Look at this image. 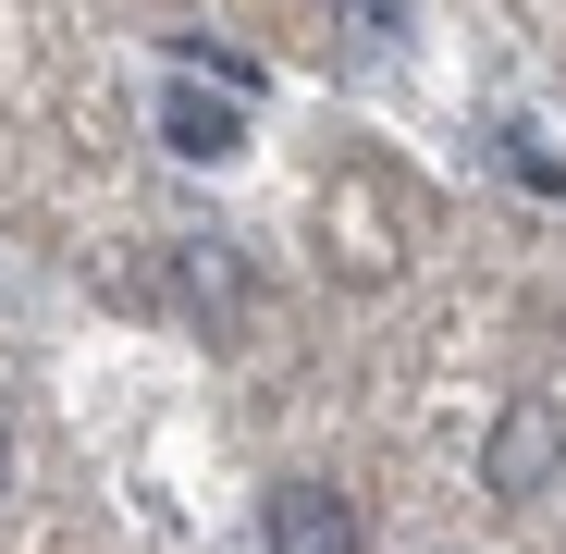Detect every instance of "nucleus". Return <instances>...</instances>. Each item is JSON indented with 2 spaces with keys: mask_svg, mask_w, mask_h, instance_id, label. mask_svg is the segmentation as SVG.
<instances>
[{
  "mask_svg": "<svg viewBox=\"0 0 566 554\" xmlns=\"http://www.w3.org/2000/svg\"><path fill=\"white\" fill-rule=\"evenodd\" d=\"M259 542H271V554H357L369 530H357V505H345L333 481H271V493H259Z\"/></svg>",
  "mask_w": 566,
  "mask_h": 554,
  "instance_id": "nucleus-2",
  "label": "nucleus"
},
{
  "mask_svg": "<svg viewBox=\"0 0 566 554\" xmlns=\"http://www.w3.org/2000/svg\"><path fill=\"white\" fill-rule=\"evenodd\" d=\"M160 148L222 173V160L247 148V100H234V86H210V74H172V86H160Z\"/></svg>",
  "mask_w": 566,
  "mask_h": 554,
  "instance_id": "nucleus-3",
  "label": "nucleus"
},
{
  "mask_svg": "<svg viewBox=\"0 0 566 554\" xmlns=\"http://www.w3.org/2000/svg\"><path fill=\"white\" fill-rule=\"evenodd\" d=\"M0 469H13V419H0Z\"/></svg>",
  "mask_w": 566,
  "mask_h": 554,
  "instance_id": "nucleus-5",
  "label": "nucleus"
},
{
  "mask_svg": "<svg viewBox=\"0 0 566 554\" xmlns=\"http://www.w3.org/2000/svg\"><path fill=\"white\" fill-rule=\"evenodd\" d=\"M333 13H357V25H382V13H395V0H333Z\"/></svg>",
  "mask_w": 566,
  "mask_h": 554,
  "instance_id": "nucleus-4",
  "label": "nucleus"
},
{
  "mask_svg": "<svg viewBox=\"0 0 566 554\" xmlns=\"http://www.w3.org/2000/svg\"><path fill=\"white\" fill-rule=\"evenodd\" d=\"M554 469H566V407L554 395H505V419L481 431V493L530 505V493H554Z\"/></svg>",
  "mask_w": 566,
  "mask_h": 554,
  "instance_id": "nucleus-1",
  "label": "nucleus"
}]
</instances>
